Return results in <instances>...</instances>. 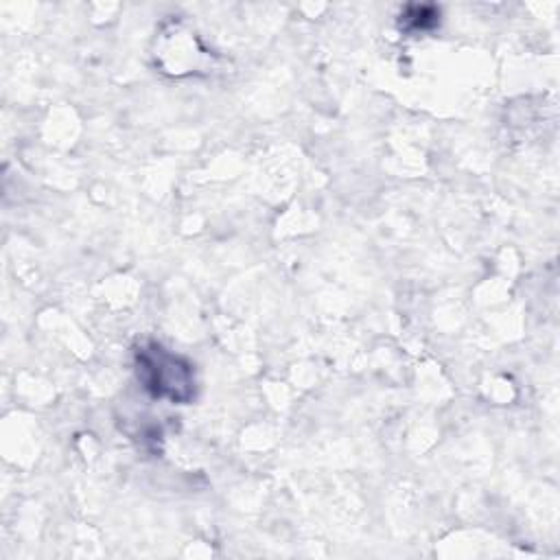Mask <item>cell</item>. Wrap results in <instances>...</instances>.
Returning <instances> with one entry per match:
<instances>
[{"instance_id": "6da1fadb", "label": "cell", "mask_w": 560, "mask_h": 560, "mask_svg": "<svg viewBox=\"0 0 560 560\" xmlns=\"http://www.w3.org/2000/svg\"><path fill=\"white\" fill-rule=\"evenodd\" d=\"M140 365L147 372V387H151L155 396H168L173 400H186L190 396L186 385L171 378V374H190L188 365H179L177 357L153 346V350L142 352Z\"/></svg>"}]
</instances>
